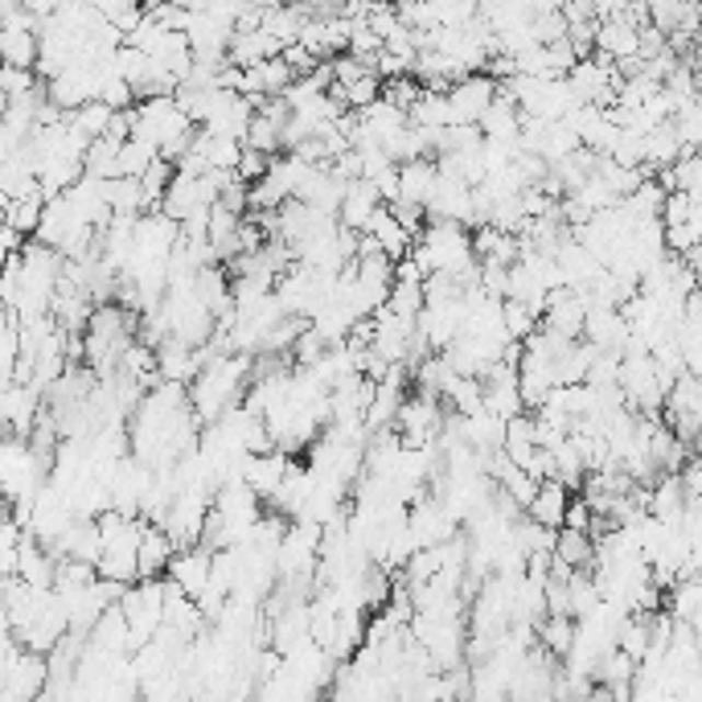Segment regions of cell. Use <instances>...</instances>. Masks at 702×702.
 <instances>
[{"label":"cell","instance_id":"6da1fadb","mask_svg":"<svg viewBox=\"0 0 702 702\" xmlns=\"http://www.w3.org/2000/svg\"><path fill=\"white\" fill-rule=\"evenodd\" d=\"M502 91V82L490 70H473L448 87V107H452V124H481V115L493 107V99Z\"/></svg>","mask_w":702,"mask_h":702},{"label":"cell","instance_id":"7a4b0ae2","mask_svg":"<svg viewBox=\"0 0 702 702\" xmlns=\"http://www.w3.org/2000/svg\"><path fill=\"white\" fill-rule=\"evenodd\" d=\"M210 575H214V546L206 542H194V546H181L173 563H169V579L177 584L185 596L202 600V591L210 588Z\"/></svg>","mask_w":702,"mask_h":702},{"label":"cell","instance_id":"3957f363","mask_svg":"<svg viewBox=\"0 0 702 702\" xmlns=\"http://www.w3.org/2000/svg\"><path fill=\"white\" fill-rule=\"evenodd\" d=\"M596 54L612 58L617 66L629 62V58H637L641 54V25L629 13L605 16V21H600V33H596Z\"/></svg>","mask_w":702,"mask_h":702},{"label":"cell","instance_id":"277c9868","mask_svg":"<svg viewBox=\"0 0 702 702\" xmlns=\"http://www.w3.org/2000/svg\"><path fill=\"white\" fill-rule=\"evenodd\" d=\"M378 206H387V197L378 189L370 177H354L349 181V189H345V202H342V227L349 230H366L370 227V218L378 214Z\"/></svg>","mask_w":702,"mask_h":702},{"label":"cell","instance_id":"5b68a950","mask_svg":"<svg viewBox=\"0 0 702 702\" xmlns=\"http://www.w3.org/2000/svg\"><path fill=\"white\" fill-rule=\"evenodd\" d=\"M440 185V161H427V157H415V161H403L399 164V197L407 202H419L427 206L431 194Z\"/></svg>","mask_w":702,"mask_h":702},{"label":"cell","instance_id":"8992f818","mask_svg":"<svg viewBox=\"0 0 702 702\" xmlns=\"http://www.w3.org/2000/svg\"><path fill=\"white\" fill-rule=\"evenodd\" d=\"M177 555V542L164 526L148 522L145 539H140V579H161L169 575V563Z\"/></svg>","mask_w":702,"mask_h":702},{"label":"cell","instance_id":"52a82bcc","mask_svg":"<svg viewBox=\"0 0 702 702\" xmlns=\"http://www.w3.org/2000/svg\"><path fill=\"white\" fill-rule=\"evenodd\" d=\"M284 54V42L279 37H272L267 30H246V33H234L230 37V49H227V58L234 66H260V62H267V58H279Z\"/></svg>","mask_w":702,"mask_h":702},{"label":"cell","instance_id":"ba28073f","mask_svg":"<svg viewBox=\"0 0 702 702\" xmlns=\"http://www.w3.org/2000/svg\"><path fill=\"white\" fill-rule=\"evenodd\" d=\"M567 506H572V490H567L563 481H542L539 493H534V502L526 506V514H530L534 522L551 526V530H563Z\"/></svg>","mask_w":702,"mask_h":702},{"label":"cell","instance_id":"9c48e42d","mask_svg":"<svg viewBox=\"0 0 702 702\" xmlns=\"http://www.w3.org/2000/svg\"><path fill=\"white\" fill-rule=\"evenodd\" d=\"M0 49H4V62L9 66H30V70H37V58H42V33L25 30V25H4Z\"/></svg>","mask_w":702,"mask_h":702},{"label":"cell","instance_id":"30bf717a","mask_svg":"<svg viewBox=\"0 0 702 702\" xmlns=\"http://www.w3.org/2000/svg\"><path fill=\"white\" fill-rule=\"evenodd\" d=\"M555 555L563 559V563L579 567V572H588L591 563H596V539L584 534V530L563 526V530H559V542H555Z\"/></svg>","mask_w":702,"mask_h":702},{"label":"cell","instance_id":"8fae6325","mask_svg":"<svg viewBox=\"0 0 702 702\" xmlns=\"http://www.w3.org/2000/svg\"><path fill=\"white\" fill-rule=\"evenodd\" d=\"M115 112H119V107L103 103V99H91V103H82L79 112H66V115H70V124H74V128H79L87 140H99V136H107Z\"/></svg>","mask_w":702,"mask_h":702},{"label":"cell","instance_id":"7c38bea8","mask_svg":"<svg viewBox=\"0 0 702 702\" xmlns=\"http://www.w3.org/2000/svg\"><path fill=\"white\" fill-rule=\"evenodd\" d=\"M42 214H46V197H4V222L30 239L42 227Z\"/></svg>","mask_w":702,"mask_h":702},{"label":"cell","instance_id":"4fadbf2b","mask_svg":"<svg viewBox=\"0 0 702 702\" xmlns=\"http://www.w3.org/2000/svg\"><path fill=\"white\" fill-rule=\"evenodd\" d=\"M161 157V148L145 140V136H128L119 145V177H145V169Z\"/></svg>","mask_w":702,"mask_h":702},{"label":"cell","instance_id":"5bb4252c","mask_svg":"<svg viewBox=\"0 0 702 702\" xmlns=\"http://www.w3.org/2000/svg\"><path fill=\"white\" fill-rule=\"evenodd\" d=\"M87 173L91 177H119V140L112 136H99L87 148Z\"/></svg>","mask_w":702,"mask_h":702},{"label":"cell","instance_id":"9a60e30c","mask_svg":"<svg viewBox=\"0 0 702 702\" xmlns=\"http://www.w3.org/2000/svg\"><path fill=\"white\" fill-rule=\"evenodd\" d=\"M243 145L263 148V152L279 157V148H284V124H279V119H272L267 112H255V119H251V131H246Z\"/></svg>","mask_w":702,"mask_h":702},{"label":"cell","instance_id":"2e32d148","mask_svg":"<svg viewBox=\"0 0 702 702\" xmlns=\"http://www.w3.org/2000/svg\"><path fill=\"white\" fill-rule=\"evenodd\" d=\"M502 312H506V329H509V337H514V342H526V337L542 325V312H534L526 300H509L506 296Z\"/></svg>","mask_w":702,"mask_h":702},{"label":"cell","instance_id":"e0dca14e","mask_svg":"<svg viewBox=\"0 0 702 702\" xmlns=\"http://www.w3.org/2000/svg\"><path fill=\"white\" fill-rule=\"evenodd\" d=\"M272 169V152H263V148H243V161H239V177L243 181H260L263 173Z\"/></svg>","mask_w":702,"mask_h":702},{"label":"cell","instance_id":"ac0fdd59","mask_svg":"<svg viewBox=\"0 0 702 702\" xmlns=\"http://www.w3.org/2000/svg\"><path fill=\"white\" fill-rule=\"evenodd\" d=\"M563 526H572V530H584V534H591V526H596V509H591L588 497H572V506H567V518H563Z\"/></svg>","mask_w":702,"mask_h":702}]
</instances>
